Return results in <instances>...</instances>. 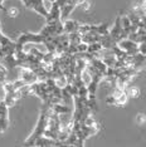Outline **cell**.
<instances>
[{
    "label": "cell",
    "instance_id": "1",
    "mask_svg": "<svg viewBox=\"0 0 146 147\" xmlns=\"http://www.w3.org/2000/svg\"><path fill=\"white\" fill-rule=\"evenodd\" d=\"M128 101V97L126 94L125 89H121V88H114V93L106 99V102L111 106H116V107H122L125 106Z\"/></svg>",
    "mask_w": 146,
    "mask_h": 147
},
{
    "label": "cell",
    "instance_id": "5",
    "mask_svg": "<svg viewBox=\"0 0 146 147\" xmlns=\"http://www.w3.org/2000/svg\"><path fill=\"white\" fill-rule=\"evenodd\" d=\"M78 6H81L83 11H88V10H91V8H92V1L91 0H83Z\"/></svg>",
    "mask_w": 146,
    "mask_h": 147
},
{
    "label": "cell",
    "instance_id": "4",
    "mask_svg": "<svg viewBox=\"0 0 146 147\" xmlns=\"http://www.w3.org/2000/svg\"><path fill=\"white\" fill-rule=\"evenodd\" d=\"M5 13L10 16V18H16V16L19 15V10L16 8H14V6H10V8L5 9Z\"/></svg>",
    "mask_w": 146,
    "mask_h": 147
},
{
    "label": "cell",
    "instance_id": "2",
    "mask_svg": "<svg viewBox=\"0 0 146 147\" xmlns=\"http://www.w3.org/2000/svg\"><path fill=\"white\" fill-rule=\"evenodd\" d=\"M125 92H126V94H127L128 98H139L140 94H141L140 88H137V87H130V88L126 87Z\"/></svg>",
    "mask_w": 146,
    "mask_h": 147
},
{
    "label": "cell",
    "instance_id": "3",
    "mask_svg": "<svg viewBox=\"0 0 146 147\" xmlns=\"http://www.w3.org/2000/svg\"><path fill=\"white\" fill-rule=\"evenodd\" d=\"M135 118H136V125H139V126H144V125H145V122H146V116H145V113H142V112L137 113Z\"/></svg>",
    "mask_w": 146,
    "mask_h": 147
}]
</instances>
